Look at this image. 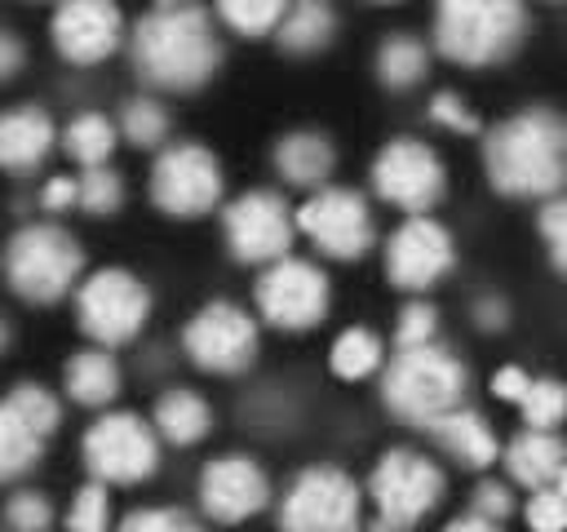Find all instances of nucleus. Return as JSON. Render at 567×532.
I'll list each match as a JSON object with an SVG mask.
<instances>
[{
	"label": "nucleus",
	"mask_w": 567,
	"mask_h": 532,
	"mask_svg": "<svg viewBox=\"0 0 567 532\" xmlns=\"http://www.w3.org/2000/svg\"><path fill=\"white\" fill-rule=\"evenodd\" d=\"M221 44L213 18L195 0H155L133 27V66L146 84L190 93L213 80Z\"/></svg>",
	"instance_id": "f257e3e1"
},
{
	"label": "nucleus",
	"mask_w": 567,
	"mask_h": 532,
	"mask_svg": "<svg viewBox=\"0 0 567 532\" xmlns=\"http://www.w3.org/2000/svg\"><path fill=\"white\" fill-rule=\"evenodd\" d=\"M487 182L501 195L536 200L567 186V120L532 106L501 120L483 142Z\"/></svg>",
	"instance_id": "f03ea898"
},
{
	"label": "nucleus",
	"mask_w": 567,
	"mask_h": 532,
	"mask_svg": "<svg viewBox=\"0 0 567 532\" xmlns=\"http://www.w3.org/2000/svg\"><path fill=\"white\" fill-rule=\"evenodd\" d=\"M527 35L523 0H434V44L461 66L509 58Z\"/></svg>",
	"instance_id": "7ed1b4c3"
},
{
	"label": "nucleus",
	"mask_w": 567,
	"mask_h": 532,
	"mask_svg": "<svg viewBox=\"0 0 567 532\" xmlns=\"http://www.w3.org/2000/svg\"><path fill=\"white\" fill-rule=\"evenodd\" d=\"M465 386H470L465 364L452 350L425 341V346H399V355L385 368L381 395L394 417L425 430L439 412H447L465 399Z\"/></svg>",
	"instance_id": "20e7f679"
},
{
	"label": "nucleus",
	"mask_w": 567,
	"mask_h": 532,
	"mask_svg": "<svg viewBox=\"0 0 567 532\" xmlns=\"http://www.w3.org/2000/svg\"><path fill=\"white\" fill-rule=\"evenodd\" d=\"M84 266V248L75 244L71 231L53 226V222H35L9 235L4 244V279L22 301L49 306L58 301Z\"/></svg>",
	"instance_id": "39448f33"
},
{
	"label": "nucleus",
	"mask_w": 567,
	"mask_h": 532,
	"mask_svg": "<svg viewBox=\"0 0 567 532\" xmlns=\"http://www.w3.org/2000/svg\"><path fill=\"white\" fill-rule=\"evenodd\" d=\"M151 315V293L133 270H93L75 293V319L97 346H124L142 332Z\"/></svg>",
	"instance_id": "423d86ee"
},
{
	"label": "nucleus",
	"mask_w": 567,
	"mask_h": 532,
	"mask_svg": "<svg viewBox=\"0 0 567 532\" xmlns=\"http://www.w3.org/2000/svg\"><path fill=\"white\" fill-rule=\"evenodd\" d=\"M80 452L97 483H142L159 466V434L137 412H106L84 430Z\"/></svg>",
	"instance_id": "0eeeda50"
},
{
	"label": "nucleus",
	"mask_w": 567,
	"mask_h": 532,
	"mask_svg": "<svg viewBox=\"0 0 567 532\" xmlns=\"http://www.w3.org/2000/svg\"><path fill=\"white\" fill-rule=\"evenodd\" d=\"M58 426H62L58 395L44 390L40 381H18L0 399V483L31 474Z\"/></svg>",
	"instance_id": "6e6552de"
},
{
	"label": "nucleus",
	"mask_w": 567,
	"mask_h": 532,
	"mask_svg": "<svg viewBox=\"0 0 567 532\" xmlns=\"http://www.w3.org/2000/svg\"><path fill=\"white\" fill-rule=\"evenodd\" d=\"M443 488H447L443 470H439L430 457L412 452V448H390V452L377 461L372 479H368V492H372V501H377V514H381V523H390V528H412V523H421V519L443 501Z\"/></svg>",
	"instance_id": "1a4fd4ad"
},
{
	"label": "nucleus",
	"mask_w": 567,
	"mask_h": 532,
	"mask_svg": "<svg viewBox=\"0 0 567 532\" xmlns=\"http://www.w3.org/2000/svg\"><path fill=\"white\" fill-rule=\"evenodd\" d=\"M221 200V164L199 142L164 146L151 168V204L168 217H204Z\"/></svg>",
	"instance_id": "9d476101"
},
{
	"label": "nucleus",
	"mask_w": 567,
	"mask_h": 532,
	"mask_svg": "<svg viewBox=\"0 0 567 532\" xmlns=\"http://www.w3.org/2000/svg\"><path fill=\"white\" fill-rule=\"evenodd\" d=\"M284 532H359V488L337 466H310L279 505Z\"/></svg>",
	"instance_id": "9b49d317"
},
{
	"label": "nucleus",
	"mask_w": 567,
	"mask_h": 532,
	"mask_svg": "<svg viewBox=\"0 0 567 532\" xmlns=\"http://www.w3.org/2000/svg\"><path fill=\"white\" fill-rule=\"evenodd\" d=\"M297 231L328 257L337 262H354L372 248L377 239V226H372V213H368V200L350 186H319L297 213Z\"/></svg>",
	"instance_id": "f8f14e48"
},
{
	"label": "nucleus",
	"mask_w": 567,
	"mask_h": 532,
	"mask_svg": "<svg viewBox=\"0 0 567 532\" xmlns=\"http://www.w3.org/2000/svg\"><path fill=\"white\" fill-rule=\"evenodd\" d=\"M372 186L385 204H394L403 213H430L447 191V173H443V160L434 155V146L416 142V137H394L372 160Z\"/></svg>",
	"instance_id": "ddd939ff"
},
{
	"label": "nucleus",
	"mask_w": 567,
	"mask_h": 532,
	"mask_svg": "<svg viewBox=\"0 0 567 532\" xmlns=\"http://www.w3.org/2000/svg\"><path fill=\"white\" fill-rule=\"evenodd\" d=\"M292 226H297V217L275 191H244L221 213L226 248L235 262H248V266H261V262L270 266V262L288 257Z\"/></svg>",
	"instance_id": "4468645a"
},
{
	"label": "nucleus",
	"mask_w": 567,
	"mask_h": 532,
	"mask_svg": "<svg viewBox=\"0 0 567 532\" xmlns=\"http://www.w3.org/2000/svg\"><path fill=\"white\" fill-rule=\"evenodd\" d=\"M328 275L315 262L279 257L257 279V310L284 332H306L328 315Z\"/></svg>",
	"instance_id": "2eb2a0df"
},
{
	"label": "nucleus",
	"mask_w": 567,
	"mask_h": 532,
	"mask_svg": "<svg viewBox=\"0 0 567 532\" xmlns=\"http://www.w3.org/2000/svg\"><path fill=\"white\" fill-rule=\"evenodd\" d=\"M182 350L204 372H244L257 359V319L235 301H208L182 328Z\"/></svg>",
	"instance_id": "dca6fc26"
},
{
	"label": "nucleus",
	"mask_w": 567,
	"mask_h": 532,
	"mask_svg": "<svg viewBox=\"0 0 567 532\" xmlns=\"http://www.w3.org/2000/svg\"><path fill=\"white\" fill-rule=\"evenodd\" d=\"M452 262H456V248H452L447 226H439L425 213H412L385 244V275L403 293H421L439 284L452 270Z\"/></svg>",
	"instance_id": "f3484780"
},
{
	"label": "nucleus",
	"mask_w": 567,
	"mask_h": 532,
	"mask_svg": "<svg viewBox=\"0 0 567 532\" xmlns=\"http://www.w3.org/2000/svg\"><path fill=\"white\" fill-rule=\"evenodd\" d=\"M49 35L71 66H97L120 49L124 18L115 0H62L49 22Z\"/></svg>",
	"instance_id": "a211bd4d"
},
{
	"label": "nucleus",
	"mask_w": 567,
	"mask_h": 532,
	"mask_svg": "<svg viewBox=\"0 0 567 532\" xmlns=\"http://www.w3.org/2000/svg\"><path fill=\"white\" fill-rule=\"evenodd\" d=\"M270 501V479L252 457H213L199 474V505L213 523H244Z\"/></svg>",
	"instance_id": "6ab92c4d"
},
{
	"label": "nucleus",
	"mask_w": 567,
	"mask_h": 532,
	"mask_svg": "<svg viewBox=\"0 0 567 532\" xmlns=\"http://www.w3.org/2000/svg\"><path fill=\"white\" fill-rule=\"evenodd\" d=\"M58 129L44 106H13L0 115V168L4 173H31L53 151Z\"/></svg>",
	"instance_id": "aec40b11"
},
{
	"label": "nucleus",
	"mask_w": 567,
	"mask_h": 532,
	"mask_svg": "<svg viewBox=\"0 0 567 532\" xmlns=\"http://www.w3.org/2000/svg\"><path fill=\"white\" fill-rule=\"evenodd\" d=\"M425 430L434 434V443H439L447 457H456V461L470 466V470H487V466L501 457V443H496L492 426H487L474 408H461V403H456V408L439 412Z\"/></svg>",
	"instance_id": "412c9836"
},
{
	"label": "nucleus",
	"mask_w": 567,
	"mask_h": 532,
	"mask_svg": "<svg viewBox=\"0 0 567 532\" xmlns=\"http://www.w3.org/2000/svg\"><path fill=\"white\" fill-rule=\"evenodd\" d=\"M275 168H279L284 182L319 191V186H328V177H332V168H337V151H332V142H328L323 133H315V129H292V133H284L279 146H275Z\"/></svg>",
	"instance_id": "4be33fe9"
},
{
	"label": "nucleus",
	"mask_w": 567,
	"mask_h": 532,
	"mask_svg": "<svg viewBox=\"0 0 567 532\" xmlns=\"http://www.w3.org/2000/svg\"><path fill=\"white\" fill-rule=\"evenodd\" d=\"M567 461V443L554 430H527L505 448V466L523 488H554L558 470Z\"/></svg>",
	"instance_id": "5701e85b"
},
{
	"label": "nucleus",
	"mask_w": 567,
	"mask_h": 532,
	"mask_svg": "<svg viewBox=\"0 0 567 532\" xmlns=\"http://www.w3.org/2000/svg\"><path fill=\"white\" fill-rule=\"evenodd\" d=\"M151 426H155L159 439H168V443H177V448H190V443H199V439L213 430V412H208V403H204L195 390L177 386V390H164V395L155 399Z\"/></svg>",
	"instance_id": "b1692460"
},
{
	"label": "nucleus",
	"mask_w": 567,
	"mask_h": 532,
	"mask_svg": "<svg viewBox=\"0 0 567 532\" xmlns=\"http://www.w3.org/2000/svg\"><path fill=\"white\" fill-rule=\"evenodd\" d=\"M332 31H337V13L328 0H288L284 18L275 27V35L288 53H315L332 40Z\"/></svg>",
	"instance_id": "393cba45"
},
{
	"label": "nucleus",
	"mask_w": 567,
	"mask_h": 532,
	"mask_svg": "<svg viewBox=\"0 0 567 532\" xmlns=\"http://www.w3.org/2000/svg\"><path fill=\"white\" fill-rule=\"evenodd\" d=\"M66 395L84 408H102L120 395V368L106 350H80L66 359Z\"/></svg>",
	"instance_id": "a878e982"
},
{
	"label": "nucleus",
	"mask_w": 567,
	"mask_h": 532,
	"mask_svg": "<svg viewBox=\"0 0 567 532\" xmlns=\"http://www.w3.org/2000/svg\"><path fill=\"white\" fill-rule=\"evenodd\" d=\"M430 71V49L416 35H390L377 49V75L385 89H412Z\"/></svg>",
	"instance_id": "bb28decb"
},
{
	"label": "nucleus",
	"mask_w": 567,
	"mask_h": 532,
	"mask_svg": "<svg viewBox=\"0 0 567 532\" xmlns=\"http://www.w3.org/2000/svg\"><path fill=\"white\" fill-rule=\"evenodd\" d=\"M62 146H66V155H71L75 164L97 168V164H106L111 151H115V124H111L102 111H84V115H75V120L66 124Z\"/></svg>",
	"instance_id": "cd10ccee"
},
{
	"label": "nucleus",
	"mask_w": 567,
	"mask_h": 532,
	"mask_svg": "<svg viewBox=\"0 0 567 532\" xmlns=\"http://www.w3.org/2000/svg\"><path fill=\"white\" fill-rule=\"evenodd\" d=\"M332 372L341 381H363L368 372H377L381 364V337L372 328H346L337 341H332V355H328Z\"/></svg>",
	"instance_id": "c85d7f7f"
},
{
	"label": "nucleus",
	"mask_w": 567,
	"mask_h": 532,
	"mask_svg": "<svg viewBox=\"0 0 567 532\" xmlns=\"http://www.w3.org/2000/svg\"><path fill=\"white\" fill-rule=\"evenodd\" d=\"M284 9H288V0H217V18L235 35H248V40L270 35L279 27Z\"/></svg>",
	"instance_id": "c756f323"
},
{
	"label": "nucleus",
	"mask_w": 567,
	"mask_h": 532,
	"mask_svg": "<svg viewBox=\"0 0 567 532\" xmlns=\"http://www.w3.org/2000/svg\"><path fill=\"white\" fill-rule=\"evenodd\" d=\"M120 129H124V137L133 146L151 151V146H159L168 137V111L155 98H128L124 111H120Z\"/></svg>",
	"instance_id": "7c9ffc66"
},
{
	"label": "nucleus",
	"mask_w": 567,
	"mask_h": 532,
	"mask_svg": "<svg viewBox=\"0 0 567 532\" xmlns=\"http://www.w3.org/2000/svg\"><path fill=\"white\" fill-rule=\"evenodd\" d=\"M518 408H523V421L532 430H554L567 417V386L554 381V377H540V381L527 386V395L518 399Z\"/></svg>",
	"instance_id": "2f4dec72"
},
{
	"label": "nucleus",
	"mask_w": 567,
	"mask_h": 532,
	"mask_svg": "<svg viewBox=\"0 0 567 532\" xmlns=\"http://www.w3.org/2000/svg\"><path fill=\"white\" fill-rule=\"evenodd\" d=\"M120 204H124V182H120V173H111L106 164L84 168V177H80V208H84L89 217H111Z\"/></svg>",
	"instance_id": "473e14b6"
},
{
	"label": "nucleus",
	"mask_w": 567,
	"mask_h": 532,
	"mask_svg": "<svg viewBox=\"0 0 567 532\" xmlns=\"http://www.w3.org/2000/svg\"><path fill=\"white\" fill-rule=\"evenodd\" d=\"M66 532H111V497H106V483L93 479V483H84L71 497Z\"/></svg>",
	"instance_id": "72a5a7b5"
},
{
	"label": "nucleus",
	"mask_w": 567,
	"mask_h": 532,
	"mask_svg": "<svg viewBox=\"0 0 567 532\" xmlns=\"http://www.w3.org/2000/svg\"><path fill=\"white\" fill-rule=\"evenodd\" d=\"M4 523H9V532H49L53 528V505H49L44 492L22 488L4 501Z\"/></svg>",
	"instance_id": "f704fd0d"
},
{
	"label": "nucleus",
	"mask_w": 567,
	"mask_h": 532,
	"mask_svg": "<svg viewBox=\"0 0 567 532\" xmlns=\"http://www.w3.org/2000/svg\"><path fill=\"white\" fill-rule=\"evenodd\" d=\"M532 532H567V497L558 488H536L527 501Z\"/></svg>",
	"instance_id": "c9c22d12"
},
{
	"label": "nucleus",
	"mask_w": 567,
	"mask_h": 532,
	"mask_svg": "<svg viewBox=\"0 0 567 532\" xmlns=\"http://www.w3.org/2000/svg\"><path fill=\"white\" fill-rule=\"evenodd\" d=\"M434 332H439V310L434 306L412 301V306L399 310V328H394L399 346H425V341H434Z\"/></svg>",
	"instance_id": "e433bc0d"
},
{
	"label": "nucleus",
	"mask_w": 567,
	"mask_h": 532,
	"mask_svg": "<svg viewBox=\"0 0 567 532\" xmlns=\"http://www.w3.org/2000/svg\"><path fill=\"white\" fill-rule=\"evenodd\" d=\"M120 532H199V523L182 510H133L124 514Z\"/></svg>",
	"instance_id": "4c0bfd02"
},
{
	"label": "nucleus",
	"mask_w": 567,
	"mask_h": 532,
	"mask_svg": "<svg viewBox=\"0 0 567 532\" xmlns=\"http://www.w3.org/2000/svg\"><path fill=\"white\" fill-rule=\"evenodd\" d=\"M540 235H545V244H549L554 266L567 275V195H558V200H549V204L540 208Z\"/></svg>",
	"instance_id": "58836bf2"
},
{
	"label": "nucleus",
	"mask_w": 567,
	"mask_h": 532,
	"mask_svg": "<svg viewBox=\"0 0 567 532\" xmlns=\"http://www.w3.org/2000/svg\"><path fill=\"white\" fill-rule=\"evenodd\" d=\"M430 120L443 124V129H452V133H478L474 111H470L456 93H434V102H430Z\"/></svg>",
	"instance_id": "ea45409f"
},
{
	"label": "nucleus",
	"mask_w": 567,
	"mask_h": 532,
	"mask_svg": "<svg viewBox=\"0 0 567 532\" xmlns=\"http://www.w3.org/2000/svg\"><path fill=\"white\" fill-rule=\"evenodd\" d=\"M474 514H483V519H509V510H514V501H509V488L505 483H496V479H483L478 488H474V505H470Z\"/></svg>",
	"instance_id": "a19ab883"
},
{
	"label": "nucleus",
	"mask_w": 567,
	"mask_h": 532,
	"mask_svg": "<svg viewBox=\"0 0 567 532\" xmlns=\"http://www.w3.org/2000/svg\"><path fill=\"white\" fill-rule=\"evenodd\" d=\"M80 204V177H49L40 191V208L44 213H66Z\"/></svg>",
	"instance_id": "79ce46f5"
},
{
	"label": "nucleus",
	"mask_w": 567,
	"mask_h": 532,
	"mask_svg": "<svg viewBox=\"0 0 567 532\" xmlns=\"http://www.w3.org/2000/svg\"><path fill=\"white\" fill-rule=\"evenodd\" d=\"M527 386H532V377H527L523 368H501V372L492 377V395H496V399H509V403H518V399L527 395Z\"/></svg>",
	"instance_id": "37998d69"
},
{
	"label": "nucleus",
	"mask_w": 567,
	"mask_h": 532,
	"mask_svg": "<svg viewBox=\"0 0 567 532\" xmlns=\"http://www.w3.org/2000/svg\"><path fill=\"white\" fill-rule=\"evenodd\" d=\"M474 319H478V328L496 332V328L509 324V306H505L501 297H483V301H474Z\"/></svg>",
	"instance_id": "c03bdc74"
},
{
	"label": "nucleus",
	"mask_w": 567,
	"mask_h": 532,
	"mask_svg": "<svg viewBox=\"0 0 567 532\" xmlns=\"http://www.w3.org/2000/svg\"><path fill=\"white\" fill-rule=\"evenodd\" d=\"M22 58H27L22 40H18L13 31H0V80H9V75L22 66Z\"/></svg>",
	"instance_id": "a18cd8bd"
},
{
	"label": "nucleus",
	"mask_w": 567,
	"mask_h": 532,
	"mask_svg": "<svg viewBox=\"0 0 567 532\" xmlns=\"http://www.w3.org/2000/svg\"><path fill=\"white\" fill-rule=\"evenodd\" d=\"M443 532H501V523H496V519H483V514H474V510H470V514L452 519Z\"/></svg>",
	"instance_id": "49530a36"
},
{
	"label": "nucleus",
	"mask_w": 567,
	"mask_h": 532,
	"mask_svg": "<svg viewBox=\"0 0 567 532\" xmlns=\"http://www.w3.org/2000/svg\"><path fill=\"white\" fill-rule=\"evenodd\" d=\"M554 488L567 497V461H563V470H558V479H554Z\"/></svg>",
	"instance_id": "de8ad7c7"
},
{
	"label": "nucleus",
	"mask_w": 567,
	"mask_h": 532,
	"mask_svg": "<svg viewBox=\"0 0 567 532\" xmlns=\"http://www.w3.org/2000/svg\"><path fill=\"white\" fill-rule=\"evenodd\" d=\"M4 346H9V324L0 319V355H4Z\"/></svg>",
	"instance_id": "09e8293b"
},
{
	"label": "nucleus",
	"mask_w": 567,
	"mask_h": 532,
	"mask_svg": "<svg viewBox=\"0 0 567 532\" xmlns=\"http://www.w3.org/2000/svg\"><path fill=\"white\" fill-rule=\"evenodd\" d=\"M372 532H403V528H390V523H377Z\"/></svg>",
	"instance_id": "8fccbe9b"
},
{
	"label": "nucleus",
	"mask_w": 567,
	"mask_h": 532,
	"mask_svg": "<svg viewBox=\"0 0 567 532\" xmlns=\"http://www.w3.org/2000/svg\"><path fill=\"white\" fill-rule=\"evenodd\" d=\"M372 4H394V0H372Z\"/></svg>",
	"instance_id": "3c124183"
}]
</instances>
